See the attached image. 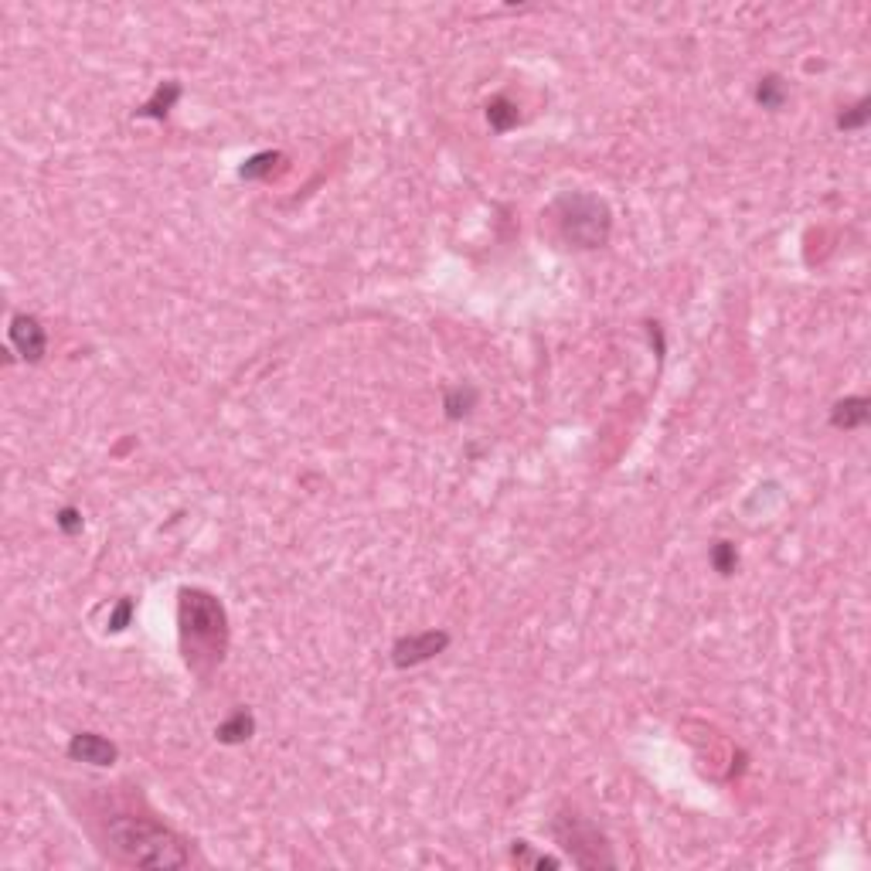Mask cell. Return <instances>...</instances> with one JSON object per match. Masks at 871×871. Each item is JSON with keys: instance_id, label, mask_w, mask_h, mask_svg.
<instances>
[{"instance_id": "10", "label": "cell", "mask_w": 871, "mask_h": 871, "mask_svg": "<svg viewBox=\"0 0 871 871\" xmlns=\"http://www.w3.org/2000/svg\"><path fill=\"white\" fill-rule=\"evenodd\" d=\"M476 388L474 385H456V388H446L443 395V408H446V419H466L470 412L476 408Z\"/></svg>"}, {"instance_id": "7", "label": "cell", "mask_w": 871, "mask_h": 871, "mask_svg": "<svg viewBox=\"0 0 871 871\" xmlns=\"http://www.w3.org/2000/svg\"><path fill=\"white\" fill-rule=\"evenodd\" d=\"M868 419H871V402L865 395H847V398L834 402V408H830V426H834V429H844V433L861 429Z\"/></svg>"}, {"instance_id": "16", "label": "cell", "mask_w": 871, "mask_h": 871, "mask_svg": "<svg viewBox=\"0 0 871 871\" xmlns=\"http://www.w3.org/2000/svg\"><path fill=\"white\" fill-rule=\"evenodd\" d=\"M54 524H58V531H62V534H68V538H72V534H79V531L85 528V517H82V511L75 507V504H65V507L54 514Z\"/></svg>"}, {"instance_id": "8", "label": "cell", "mask_w": 871, "mask_h": 871, "mask_svg": "<svg viewBox=\"0 0 871 871\" xmlns=\"http://www.w3.org/2000/svg\"><path fill=\"white\" fill-rule=\"evenodd\" d=\"M256 735V715L249 708H235L229 719L215 729V739L221 746H242Z\"/></svg>"}, {"instance_id": "17", "label": "cell", "mask_w": 871, "mask_h": 871, "mask_svg": "<svg viewBox=\"0 0 871 871\" xmlns=\"http://www.w3.org/2000/svg\"><path fill=\"white\" fill-rule=\"evenodd\" d=\"M133 612H136V602L130 596H122L120 602H116V610L109 612V633H122L126 626H130V620H133Z\"/></svg>"}, {"instance_id": "4", "label": "cell", "mask_w": 871, "mask_h": 871, "mask_svg": "<svg viewBox=\"0 0 871 871\" xmlns=\"http://www.w3.org/2000/svg\"><path fill=\"white\" fill-rule=\"evenodd\" d=\"M449 633L446 630H422V633H408V637L395 640L392 647V664L395 667H419L426 661H433L449 647Z\"/></svg>"}, {"instance_id": "3", "label": "cell", "mask_w": 871, "mask_h": 871, "mask_svg": "<svg viewBox=\"0 0 871 871\" xmlns=\"http://www.w3.org/2000/svg\"><path fill=\"white\" fill-rule=\"evenodd\" d=\"M552 215L558 221L562 239L575 249H599L610 239V208L596 194H565L558 198Z\"/></svg>"}, {"instance_id": "9", "label": "cell", "mask_w": 871, "mask_h": 871, "mask_svg": "<svg viewBox=\"0 0 871 871\" xmlns=\"http://www.w3.org/2000/svg\"><path fill=\"white\" fill-rule=\"evenodd\" d=\"M181 93H184V89H181L177 82H161L147 103L136 109V120H167V113L174 109V103L181 99Z\"/></svg>"}, {"instance_id": "14", "label": "cell", "mask_w": 871, "mask_h": 871, "mask_svg": "<svg viewBox=\"0 0 871 871\" xmlns=\"http://www.w3.org/2000/svg\"><path fill=\"white\" fill-rule=\"evenodd\" d=\"M711 565L719 575H732L739 569V548L732 542H715L711 544Z\"/></svg>"}, {"instance_id": "11", "label": "cell", "mask_w": 871, "mask_h": 871, "mask_svg": "<svg viewBox=\"0 0 871 871\" xmlns=\"http://www.w3.org/2000/svg\"><path fill=\"white\" fill-rule=\"evenodd\" d=\"M283 163V153L279 150H262V153H252L249 161L239 167V177L242 181H262V177H272V171Z\"/></svg>"}, {"instance_id": "2", "label": "cell", "mask_w": 871, "mask_h": 871, "mask_svg": "<svg viewBox=\"0 0 871 871\" xmlns=\"http://www.w3.org/2000/svg\"><path fill=\"white\" fill-rule=\"evenodd\" d=\"M106 841L122 865H136V868H184L191 865L188 841L150 817H113L106 824Z\"/></svg>"}, {"instance_id": "5", "label": "cell", "mask_w": 871, "mask_h": 871, "mask_svg": "<svg viewBox=\"0 0 871 871\" xmlns=\"http://www.w3.org/2000/svg\"><path fill=\"white\" fill-rule=\"evenodd\" d=\"M11 347L21 354V361H27V365H38L41 357L48 354V330L41 327L38 317H31V313H14L11 317Z\"/></svg>"}, {"instance_id": "13", "label": "cell", "mask_w": 871, "mask_h": 871, "mask_svg": "<svg viewBox=\"0 0 871 871\" xmlns=\"http://www.w3.org/2000/svg\"><path fill=\"white\" fill-rule=\"evenodd\" d=\"M517 106L507 99V95H494L487 103V122H490V130H497V133H507L511 126H517Z\"/></svg>"}, {"instance_id": "12", "label": "cell", "mask_w": 871, "mask_h": 871, "mask_svg": "<svg viewBox=\"0 0 871 871\" xmlns=\"http://www.w3.org/2000/svg\"><path fill=\"white\" fill-rule=\"evenodd\" d=\"M787 82L779 79V75H762L759 85H756V103H759L762 109H769V113H776V109H783V103H787Z\"/></svg>"}, {"instance_id": "15", "label": "cell", "mask_w": 871, "mask_h": 871, "mask_svg": "<svg viewBox=\"0 0 871 871\" xmlns=\"http://www.w3.org/2000/svg\"><path fill=\"white\" fill-rule=\"evenodd\" d=\"M511 855H514L517 865H528V868H558V857L534 855V851H531V844H528V841H514V847H511Z\"/></svg>"}, {"instance_id": "6", "label": "cell", "mask_w": 871, "mask_h": 871, "mask_svg": "<svg viewBox=\"0 0 871 871\" xmlns=\"http://www.w3.org/2000/svg\"><path fill=\"white\" fill-rule=\"evenodd\" d=\"M65 752L75 762H89V766H99V769H106V766H113V762L120 759L116 742H109L106 735L99 732H75L68 739Z\"/></svg>"}, {"instance_id": "18", "label": "cell", "mask_w": 871, "mask_h": 871, "mask_svg": "<svg viewBox=\"0 0 871 871\" xmlns=\"http://www.w3.org/2000/svg\"><path fill=\"white\" fill-rule=\"evenodd\" d=\"M871 103L868 99H861V103H855V106L847 109V113H841L837 116V130H861L865 122H868V116H871Z\"/></svg>"}, {"instance_id": "1", "label": "cell", "mask_w": 871, "mask_h": 871, "mask_svg": "<svg viewBox=\"0 0 871 871\" xmlns=\"http://www.w3.org/2000/svg\"><path fill=\"white\" fill-rule=\"evenodd\" d=\"M177 633H181V653L184 664L208 678L229 651V616L218 596L204 589H181L177 596Z\"/></svg>"}]
</instances>
